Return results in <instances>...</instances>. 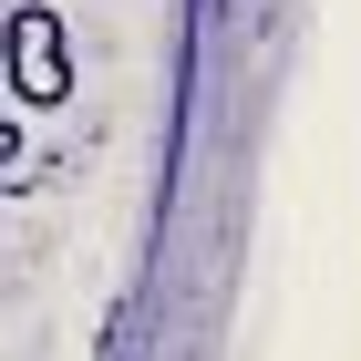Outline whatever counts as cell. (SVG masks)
Here are the masks:
<instances>
[{
	"label": "cell",
	"instance_id": "obj_1",
	"mask_svg": "<svg viewBox=\"0 0 361 361\" xmlns=\"http://www.w3.org/2000/svg\"><path fill=\"white\" fill-rule=\"evenodd\" d=\"M0 42H11V104H21V114H62V104H73V42H62V11H52V0H21Z\"/></svg>",
	"mask_w": 361,
	"mask_h": 361
}]
</instances>
